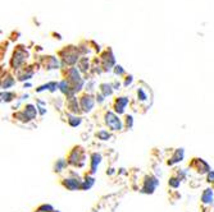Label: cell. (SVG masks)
Returning <instances> with one entry per match:
<instances>
[{
    "label": "cell",
    "instance_id": "cell-1",
    "mask_svg": "<svg viewBox=\"0 0 214 212\" xmlns=\"http://www.w3.org/2000/svg\"><path fill=\"white\" fill-rule=\"evenodd\" d=\"M106 124H108V126H110L113 131L121 129V123H119V119L115 115H113L112 112H108V115H106Z\"/></svg>",
    "mask_w": 214,
    "mask_h": 212
},
{
    "label": "cell",
    "instance_id": "cell-2",
    "mask_svg": "<svg viewBox=\"0 0 214 212\" xmlns=\"http://www.w3.org/2000/svg\"><path fill=\"white\" fill-rule=\"evenodd\" d=\"M81 105H82V109H84L85 111H90V110L92 109V106H94V101H92L91 97L85 96L82 100H81Z\"/></svg>",
    "mask_w": 214,
    "mask_h": 212
},
{
    "label": "cell",
    "instance_id": "cell-3",
    "mask_svg": "<svg viewBox=\"0 0 214 212\" xmlns=\"http://www.w3.org/2000/svg\"><path fill=\"white\" fill-rule=\"evenodd\" d=\"M128 104V100L126 97H121V98H118L117 100V105H115V110L121 114V112H123L125 111V106Z\"/></svg>",
    "mask_w": 214,
    "mask_h": 212
},
{
    "label": "cell",
    "instance_id": "cell-4",
    "mask_svg": "<svg viewBox=\"0 0 214 212\" xmlns=\"http://www.w3.org/2000/svg\"><path fill=\"white\" fill-rule=\"evenodd\" d=\"M24 115L27 119H33L36 116V109L32 105H27L26 106V110H24Z\"/></svg>",
    "mask_w": 214,
    "mask_h": 212
},
{
    "label": "cell",
    "instance_id": "cell-5",
    "mask_svg": "<svg viewBox=\"0 0 214 212\" xmlns=\"http://www.w3.org/2000/svg\"><path fill=\"white\" fill-rule=\"evenodd\" d=\"M211 198H213V193H211V190H210V189H205V192L203 193V197H201L203 202H204V203H210V202H211Z\"/></svg>",
    "mask_w": 214,
    "mask_h": 212
},
{
    "label": "cell",
    "instance_id": "cell-6",
    "mask_svg": "<svg viewBox=\"0 0 214 212\" xmlns=\"http://www.w3.org/2000/svg\"><path fill=\"white\" fill-rule=\"evenodd\" d=\"M100 162V155H92V162H91V171L95 173V169H96V165H99Z\"/></svg>",
    "mask_w": 214,
    "mask_h": 212
},
{
    "label": "cell",
    "instance_id": "cell-7",
    "mask_svg": "<svg viewBox=\"0 0 214 212\" xmlns=\"http://www.w3.org/2000/svg\"><path fill=\"white\" fill-rule=\"evenodd\" d=\"M78 185H79V183L74 179H68L65 181V187L69 189H76V188H78Z\"/></svg>",
    "mask_w": 214,
    "mask_h": 212
},
{
    "label": "cell",
    "instance_id": "cell-8",
    "mask_svg": "<svg viewBox=\"0 0 214 212\" xmlns=\"http://www.w3.org/2000/svg\"><path fill=\"white\" fill-rule=\"evenodd\" d=\"M183 159V151L182 150H178L177 152H176V155H175V157L172 159V161L169 162V164H175V162H178V161H181Z\"/></svg>",
    "mask_w": 214,
    "mask_h": 212
},
{
    "label": "cell",
    "instance_id": "cell-9",
    "mask_svg": "<svg viewBox=\"0 0 214 212\" xmlns=\"http://www.w3.org/2000/svg\"><path fill=\"white\" fill-rule=\"evenodd\" d=\"M79 123H81V120H79L78 118H71V119H69V124H71L72 126H76V125H78Z\"/></svg>",
    "mask_w": 214,
    "mask_h": 212
},
{
    "label": "cell",
    "instance_id": "cell-10",
    "mask_svg": "<svg viewBox=\"0 0 214 212\" xmlns=\"http://www.w3.org/2000/svg\"><path fill=\"white\" fill-rule=\"evenodd\" d=\"M103 91H104V95H110L112 93V90H110V86H106V84H103Z\"/></svg>",
    "mask_w": 214,
    "mask_h": 212
},
{
    "label": "cell",
    "instance_id": "cell-11",
    "mask_svg": "<svg viewBox=\"0 0 214 212\" xmlns=\"http://www.w3.org/2000/svg\"><path fill=\"white\" fill-rule=\"evenodd\" d=\"M169 184H171L172 187H178V185H180V180H177V179L173 178V179L169 180Z\"/></svg>",
    "mask_w": 214,
    "mask_h": 212
},
{
    "label": "cell",
    "instance_id": "cell-12",
    "mask_svg": "<svg viewBox=\"0 0 214 212\" xmlns=\"http://www.w3.org/2000/svg\"><path fill=\"white\" fill-rule=\"evenodd\" d=\"M98 136H99L101 139H108V138H109V134L106 133V132H104V131H103V132H99Z\"/></svg>",
    "mask_w": 214,
    "mask_h": 212
},
{
    "label": "cell",
    "instance_id": "cell-13",
    "mask_svg": "<svg viewBox=\"0 0 214 212\" xmlns=\"http://www.w3.org/2000/svg\"><path fill=\"white\" fill-rule=\"evenodd\" d=\"M38 211H44V212H50V211H53V208L50 207V206H43V207H40V210Z\"/></svg>",
    "mask_w": 214,
    "mask_h": 212
},
{
    "label": "cell",
    "instance_id": "cell-14",
    "mask_svg": "<svg viewBox=\"0 0 214 212\" xmlns=\"http://www.w3.org/2000/svg\"><path fill=\"white\" fill-rule=\"evenodd\" d=\"M123 72V70L121 69V67H119V69H115V73H122Z\"/></svg>",
    "mask_w": 214,
    "mask_h": 212
}]
</instances>
